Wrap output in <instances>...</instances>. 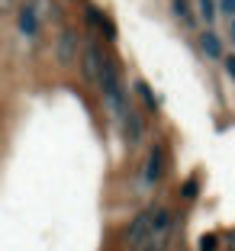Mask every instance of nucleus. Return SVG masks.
<instances>
[{
  "label": "nucleus",
  "mask_w": 235,
  "mask_h": 251,
  "mask_svg": "<svg viewBox=\"0 0 235 251\" xmlns=\"http://www.w3.org/2000/svg\"><path fill=\"white\" fill-rule=\"evenodd\" d=\"M171 171V148L164 139H155L152 145H148L145 158H142V168H139V184L145 193H155L158 187L164 184V177H168Z\"/></svg>",
  "instance_id": "f257e3e1"
},
{
  "label": "nucleus",
  "mask_w": 235,
  "mask_h": 251,
  "mask_svg": "<svg viewBox=\"0 0 235 251\" xmlns=\"http://www.w3.org/2000/svg\"><path fill=\"white\" fill-rule=\"evenodd\" d=\"M155 206L158 203H145L135 216H129L123 229H119V251H142L145 245H152V216H155Z\"/></svg>",
  "instance_id": "f03ea898"
},
{
  "label": "nucleus",
  "mask_w": 235,
  "mask_h": 251,
  "mask_svg": "<svg viewBox=\"0 0 235 251\" xmlns=\"http://www.w3.org/2000/svg\"><path fill=\"white\" fill-rule=\"evenodd\" d=\"M81 32H78V26H74L71 20L61 23L58 32H55V39H52V55H55V61H58V68H65V71H71V68H78V55H81Z\"/></svg>",
  "instance_id": "7ed1b4c3"
},
{
  "label": "nucleus",
  "mask_w": 235,
  "mask_h": 251,
  "mask_svg": "<svg viewBox=\"0 0 235 251\" xmlns=\"http://www.w3.org/2000/svg\"><path fill=\"white\" fill-rule=\"evenodd\" d=\"M119 132H123L126 148H129V151H135V148L145 142V135H148V119H145V110H142V106H135V100L126 106L123 119H119Z\"/></svg>",
  "instance_id": "20e7f679"
},
{
  "label": "nucleus",
  "mask_w": 235,
  "mask_h": 251,
  "mask_svg": "<svg viewBox=\"0 0 235 251\" xmlns=\"http://www.w3.org/2000/svg\"><path fill=\"white\" fill-rule=\"evenodd\" d=\"M81 23L87 26V32H97L103 42H110V45L116 42V36H119L116 20H113V16L106 13L100 3H84V10H81Z\"/></svg>",
  "instance_id": "39448f33"
},
{
  "label": "nucleus",
  "mask_w": 235,
  "mask_h": 251,
  "mask_svg": "<svg viewBox=\"0 0 235 251\" xmlns=\"http://www.w3.org/2000/svg\"><path fill=\"white\" fill-rule=\"evenodd\" d=\"M13 20H16V32H20V39H26L29 45H36L39 39H42V16L36 13V7H32L29 0H20L16 3V10H13Z\"/></svg>",
  "instance_id": "423d86ee"
},
{
  "label": "nucleus",
  "mask_w": 235,
  "mask_h": 251,
  "mask_svg": "<svg viewBox=\"0 0 235 251\" xmlns=\"http://www.w3.org/2000/svg\"><path fill=\"white\" fill-rule=\"evenodd\" d=\"M197 52L203 55L206 61H216V65L222 61V55H226L229 49H226V39L216 32V26H200L197 29Z\"/></svg>",
  "instance_id": "0eeeda50"
},
{
  "label": "nucleus",
  "mask_w": 235,
  "mask_h": 251,
  "mask_svg": "<svg viewBox=\"0 0 235 251\" xmlns=\"http://www.w3.org/2000/svg\"><path fill=\"white\" fill-rule=\"evenodd\" d=\"M132 97H135V103L145 110V116H158V110H161V97L155 94V87L145 81V77H135L132 81Z\"/></svg>",
  "instance_id": "6e6552de"
},
{
  "label": "nucleus",
  "mask_w": 235,
  "mask_h": 251,
  "mask_svg": "<svg viewBox=\"0 0 235 251\" xmlns=\"http://www.w3.org/2000/svg\"><path fill=\"white\" fill-rule=\"evenodd\" d=\"M168 7H171V16H174V23L181 29H187V32L200 29V16L193 10V0H168Z\"/></svg>",
  "instance_id": "1a4fd4ad"
},
{
  "label": "nucleus",
  "mask_w": 235,
  "mask_h": 251,
  "mask_svg": "<svg viewBox=\"0 0 235 251\" xmlns=\"http://www.w3.org/2000/svg\"><path fill=\"white\" fill-rule=\"evenodd\" d=\"M177 193H181V203L193 206V203L200 200V193H203V177H200V174L184 177V180H181V187H177Z\"/></svg>",
  "instance_id": "9d476101"
},
{
  "label": "nucleus",
  "mask_w": 235,
  "mask_h": 251,
  "mask_svg": "<svg viewBox=\"0 0 235 251\" xmlns=\"http://www.w3.org/2000/svg\"><path fill=\"white\" fill-rule=\"evenodd\" d=\"M193 10H197V16H200V26H216V23H219L216 0H193Z\"/></svg>",
  "instance_id": "9b49d317"
},
{
  "label": "nucleus",
  "mask_w": 235,
  "mask_h": 251,
  "mask_svg": "<svg viewBox=\"0 0 235 251\" xmlns=\"http://www.w3.org/2000/svg\"><path fill=\"white\" fill-rule=\"evenodd\" d=\"M222 248V238L219 235H200V242H197V251H219Z\"/></svg>",
  "instance_id": "f8f14e48"
},
{
  "label": "nucleus",
  "mask_w": 235,
  "mask_h": 251,
  "mask_svg": "<svg viewBox=\"0 0 235 251\" xmlns=\"http://www.w3.org/2000/svg\"><path fill=\"white\" fill-rule=\"evenodd\" d=\"M219 65H222V74H226L229 81L235 84V52H226V55H222V61H219Z\"/></svg>",
  "instance_id": "ddd939ff"
},
{
  "label": "nucleus",
  "mask_w": 235,
  "mask_h": 251,
  "mask_svg": "<svg viewBox=\"0 0 235 251\" xmlns=\"http://www.w3.org/2000/svg\"><path fill=\"white\" fill-rule=\"evenodd\" d=\"M216 7H219V16L222 20H235V0H216Z\"/></svg>",
  "instance_id": "4468645a"
},
{
  "label": "nucleus",
  "mask_w": 235,
  "mask_h": 251,
  "mask_svg": "<svg viewBox=\"0 0 235 251\" xmlns=\"http://www.w3.org/2000/svg\"><path fill=\"white\" fill-rule=\"evenodd\" d=\"M20 0H0V13H7V10H16Z\"/></svg>",
  "instance_id": "2eb2a0df"
},
{
  "label": "nucleus",
  "mask_w": 235,
  "mask_h": 251,
  "mask_svg": "<svg viewBox=\"0 0 235 251\" xmlns=\"http://www.w3.org/2000/svg\"><path fill=\"white\" fill-rule=\"evenodd\" d=\"M229 42H232V52H235V20H229Z\"/></svg>",
  "instance_id": "dca6fc26"
}]
</instances>
